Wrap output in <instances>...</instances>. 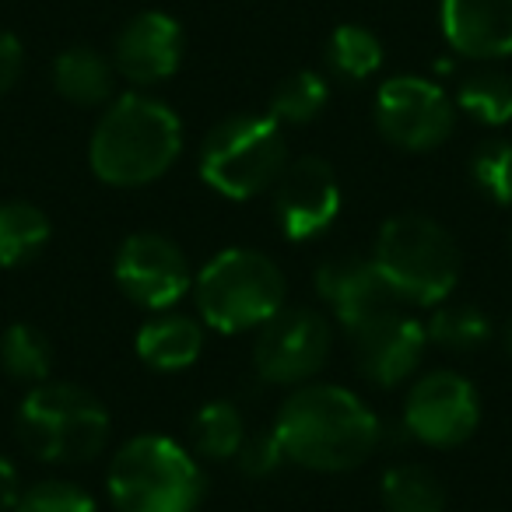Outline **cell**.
<instances>
[{
  "label": "cell",
  "mask_w": 512,
  "mask_h": 512,
  "mask_svg": "<svg viewBox=\"0 0 512 512\" xmlns=\"http://www.w3.org/2000/svg\"><path fill=\"white\" fill-rule=\"evenodd\" d=\"M281 449L292 463L320 474L355 470L376 453L379 418L362 397L344 386L306 383L281 404L274 421Z\"/></svg>",
  "instance_id": "6da1fadb"
},
{
  "label": "cell",
  "mask_w": 512,
  "mask_h": 512,
  "mask_svg": "<svg viewBox=\"0 0 512 512\" xmlns=\"http://www.w3.org/2000/svg\"><path fill=\"white\" fill-rule=\"evenodd\" d=\"M179 155L183 123L176 109L141 92H127L109 102L88 144L92 172L120 190H137L162 179Z\"/></svg>",
  "instance_id": "7a4b0ae2"
},
{
  "label": "cell",
  "mask_w": 512,
  "mask_h": 512,
  "mask_svg": "<svg viewBox=\"0 0 512 512\" xmlns=\"http://www.w3.org/2000/svg\"><path fill=\"white\" fill-rule=\"evenodd\" d=\"M372 264L397 302L435 309L460 281V246L435 218L397 214L379 228Z\"/></svg>",
  "instance_id": "3957f363"
},
{
  "label": "cell",
  "mask_w": 512,
  "mask_h": 512,
  "mask_svg": "<svg viewBox=\"0 0 512 512\" xmlns=\"http://www.w3.org/2000/svg\"><path fill=\"white\" fill-rule=\"evenodd\" d=\"M285 271L260 249H221L193 278L197 313L218 334L260 330L285 309Z\"/></svg>",
  "instance_id": "277c9868"
},
{
  "label": "cell",
  "mask_w": 512,
  "mask_h": 512,
  "mask_svg": "<svg viewBox=\"0 0 512 512\" xmlns=\"http://www.w3.org/2000/svg\"><path fill=\"white\" fill-rule=\"evenodd\" d=\"M109 411L78 383L32 386L18 407V439L43 463H85L106 449Z\"/></svg>",
  "instance_id": "5b68a950"
},
{
  "label": "cell",
  "mask_w": 512,
  "mask_h": 512,
  "mask_svg": "<svg viewBox=\"0 0 512 512\" xmlns=\"http://www.w3.org/2000/svg\"><path fill=\"white\" fill-rule=\"evenodd\" d=\"M109 498L120 512H197L204 474L179 442L137 435L109 463Z\"/></svg>",
  "instance_id": "8992f818"
},
{
  "label": "cell",
  "mask_w": 512,
  "mask_h": 512,
  "mask_svg": "<svg viewBox=\"0 0 512 512\" xmlns=\"http://www.w3.org/2000/svg\"><path fill=\"white\" fill-rule=\"evenodd\" d=\"M285 165V127L271 116H228L204 137V148H200V179L228 200L267 193L278 183Z\"/></svg>",
  "instance_id": "52a82bcc"
},
{
  "label": "cell",
  "mask_w": 512,
  "mask_h": 512,
  "mask_svg": "<svg viewBox=\"0 0 512 512\" xmlns=\"http://www.w3.org/2000/svg\"><path fill=\"white\" fill-rule=\"evenodd\" d=\"M334 330L327 316L313 309H281L256 334V376L274 386H306L330 362Z\"/></svg>",
  "instance_id": "ba28073f"
},
{
  "label": "cell",
  "mask_w": 512,
  "mask_h": 512,
  "mask_svg": "<svg viewBox=\"0 0 512 512\" xmlns=\"http://www.w3.org/2000/svg\"><path fill=\"white\" fill-rule=\"evenodd\" d=\"M376 127L404 151H435L456 127L453 99L439 85L414 74L390 78L376 95Z\"/></svg>",
  "instance_id": "9c48e42d"
},
{
  "label": "cell",
  "mask_w": 512,
  "mask_h": 512,
  "mask_svg": "<svg viewBox=\"0 0 512 512\" xmlns=\"http://www.w3.org/2000/svg\"><path fill=\"white\" fill-rule=\"evenodd\" d=\"M481 425V400L467 376L435 369L411 386L404 400V428L435 449L463 446Z\"/></svg>",
  "instance_id": "30bf717a"
},
{
  "label": "cell",
  "mask_w": 512,
  "mask_h": 512,
  "mask_svg": "<svg viewBox=\"0 0 512 512\" xmlns=\"http://www.w3.org/2000/svg\"><path fill=\"white\" fill-rule=\"evenodd\" d=\"M116 285L141 309L165 313L186 292H193V271L186 253L162 232H134L116 249Z\"/></svg>",
  "instance_id": "8fae6325"
},
{
  "label": "cell",
  "mask_w": 512,
  "mask_h": 512,
  "mask_svg": "<svg viewBox=\"0 0 512 512\" xmlns=\"http://www.w3.org/2000/svg\"><path fill=\"white\" fill-rule=\"evenodd\" d=\"M274 193V218L285 239L309 242L323 235L341 214V183L330 162L316 155H306L299 162H288Z\"/></svg>",
  "instance_id": "7c38bea8"
},
{
  "label": "cell",
  "mask_w": 512,
  "mask_h": 512,
  "mask_svg": "<svg viewBox=\"0 0 512 512\" xmlns=\"http://www.w3.org/2000/svg\"><path fill=\"white\" fill-rule=\"evenodd\" d=\"M351 351H355L358 372L369 383L383 386H400L404 379H411L418 372L421 358L428 348V330L421 320H414L411 313L386 306L383 313H376L372 320H365L358 330H351Z\"/></svg>",
  "instance_id": "4fadbf2b"
},
{
  "label": "cell",
  "mask_w": 512,
  "mask_h": 512,
  "mask_svg": "<svg viewBox=\"0 0 512 512\" xmlns=\"http://www.w3.org/2000/svg\"><path fill=\"white\" fill-rule=\"evenodd\" d=\"M183 29L165 11H141L120 29L113 67L130 85H162L183 64Z\"/></svg>",
  "instance_id": "5bb4252c"
},
{
  "label": "cell",
  "mask_w": 512,
  "mask_h": 512,
  "mask_svg": "<svg viewBox=\"0 0 512 512\" xmlns=\"http://www.w3.org/2000/svg\"><path fill=\"white\" fill-rule=\"evenodd\" d=\"M316 292L330 306V313L337 316L344 330H358L365 320H372L376 313H383L386 306H393L390 288L379 278L372 256L358 253H337L327 256L320 267H316Z\"/></svg>",
  "instance_id": "9a60e30c"
},
{
  "label": "cell",
  "mask_w": 512,
  "mask_h": 512,
  "mask_svg": "<svg viewBox=\"0 0 512 512\" xmlns=\"http://www.w3.org/2000/svg\"><path fill=\"white\" fill-rule=\"evenodd\" d=\"M442 36L460 57H512V0H442Z\"/></svg>",
  "instance_id": "2e32d148"
},
{
  "label": "cell",
  "mask_w": 512,
  "mask_h": 512,
  "mask_svg": "<svg viewBox=\"0 0 512 512\" xmlns=\"http://www.w3.org/2000/svg\"><path fill=\"white\" fill-rule=\"evenodd\" d=\"M137 358L155 372H183L204 351V330L193 316L183 313H158L137 330Z\"/></svg>",
  "instance_id": "e0dca14e"
},
{
  "label": "cell",
  "mask_w": 512,
  "mask_h": 512,
  "mask_svg": "<svg viewBox=\"0 0 512 512\" xmlns=\"http://www.w3.org/2000/svg\"><path fill=\"white\" fill-rule=\"evenodd\" d=\"M53 88L67 102L81 109H95L102 102H113L116 67L109 57L88 46H71L53 60Z\"/></svg>",
  "instance_id": "ac0fdd59"
},
{
  "label": "cell",
  "mask_w": 512,
  "mask_h": 512,
  "mask_svg": "<svg viewBox=\"0 0 512 512\" xmlns=\"http://www.w3.org/2000/svg\"><path fill=\"white\" fill-rule=\"evenodd\" d=\"M50 218L29 200H0V267H22L50 246Z\"/></svg>",
  "instance_id": "d6986e66"
},
{
  "label": "cell",
  "mask_w": 512,
  "mask_h": 512,
  "mask_svg": "<svg viewBox=\"0 0 512 512\" xmlns=\"http://www.w3.org/2000/svg\"><path fill=\"white\" fill-rule=\"evenodd\" d=\"M386 512H446V488L421 463H397L379 484Z\"/></svg>",
  "instance_id": "ffe728a7"
},
{
  "label": "cell",
  "mask_w": 512,
  "mask_h": 512,
  "mask_svg": "<svg viewBox=\"0 0 512 512\" xmlns=\"http://www.w3.org/2000/svg\"><path fill=\"white\" fill-rule=\"evenodd\" d=\"M0 365L18 383H46L53 372V344L32 323H11L0 337Z\"/></svg>",
  "instance_id": "44dd1931"
},
{
  "label": "cell",
  "mask_w": 512,
  "mask_h": 512,
  "mask_svg": "<svg viewBox=\"0 0 512 512\" xmlns=\"http://www.w3.org/2000/svg\"><path fill=\"white\" fill-rule=\"evenodd\" d=\"M456 106L474 123L505 127V123H512V78L502 71H491V67H481V71L467 74L460 81Z\"/></svg>",
  "instance_id": "7402d4cb"
},
{
  "label": "cell",
  "mask_w": 512,
  "mask_h": 512,
  "mask_svg": "<svg viewBox=\"0 0 512 512\" xmlns=\"http://www.w3.org/2000/svg\"><path fill=\"white\" fill-rule=\"evenodd\" d=\"M386 50L365 25H337L327 39V67L344 81H365L383 67Z\"/></svg>",
  "instance_id": "603a6c76"
},
{
  "label": "cell",
  "mask_w": 512,
  "mask_h": 512,
  "mask_svg": "<svg viewBox=\"0 0 512 512\" xmlns=\"http://www.w3.org/2000/svg\"><path fill=\"white\" fill-rule=\"evenodd\" d=\"M246 442V421L232 400H211L193 414V449L207 460H235Z\"/></svg>",
  "instance_id": "cb8c5ba5"
},
{
  "label": "cell",
  "mask_w": 512,
  "mask_h": 512,
  "mask_svg": "<svg viewBox=\"0 0 512 512\" xmlns=\"http://www.w3.org/2000/svg\"><path fill=\"white\" fill-rule=\"evenodd\" d=\"M330 102V85L323 74L316 71H295L274 88L271 95V120L281 127H302V123H313L316 116L327 109Z\"/></svg>",
  "instance_id": "d4e9b609"
},
{
  "label": "cell",
  "mask_w": 512,
  "mask_h": 512,
  "mask_svg": "<svg viewBox=\"0 0 512 512\" xmlns=\"http://www.w3.org/2000/svg\"><path fill=\"white\" fill-rule=\"evenodd\" d=\"M428 341H435L439 348L446 351H477L491 341V323L488 316L481 313L477 306H467V302H442L435 306L432 320H428Z\"/></svg>",
  "instance_id": "484cf974"
},
{
  "label": "cell",
  "mask_w": 512,
  "mask_h": 512,
  "mask_svg": "<svg viewBox=\"0 0 512 512\" xmlns=\"http://www.w3.org/2000/svg\"><path fill=\"white\" fill-rule=\"evenodd\" d=\"M470 176L495 204L512 207V141H488L477 148L470 158Z\"/></svg>",
  "instance_id": "4316f807"
},
{
  "label": "cell",
  "mask_w": 512,
  "mask_h": 512,
  "mask_svg": "<svg viewBox=\"0 0 512 512\" xmlns=\"http://www.w3.org/2000/svg\"><path fill=\"white\" fill-rule=\"evenodd\" d=\"M15 512H99L95 498L71 481H39L22 491Z\"/></svg>",
  "instance_id": "83f0119b"
},
{
  "label": "cell",
  "mask_w": 512,
  "mask_h": 512,
  "mask_svg": "<svg viewBox=\"0 0 512 512\" xmlns=\"http://www.w3.org/2000/svg\"><path fill=\"white\" fill-rule=\"evenodd\" d=\"M285 460H288V456H285V449H281L274 428H271V432H260V435H253V439H246L239 453H235V463H239L242 474H249V477L278 474Z\"/></svg>",
  "instance_id": "f1b7e54d"
},
{
  "label": "cell",
  "mask_w": 512,
  "mask_h": 512,
  "mask_svg": "<svg viewBox=\"0 0 512 512\" xmlns=\"http://www.w3.org/2000/svg\"><path fill=\"white\" fill-rule=\"evenodd\" d=\"M22 71H25V46L11 32H0V95H8L18 85Z\"/></svg>",
  "instance_id": "f546056e"
},
{
  "label": "cell",
  "mask_w": 512,
  "mask_h": 512,
  "mask_svg": "<svg viewBox=\"0 0 512 512\" xmlns=\"http://www.w3.org/2000/svg\"><path fill=\"white\" fill-rule=\"evenodd\" d=\"M22 491L25 488H22V477H18V467L8 456H0V512H15Z\"/></svg>",
  "instance_id": "4dcf8cb0"
},
{
  "label": "cell",
  "mask_w": 512,
  "mask_h": 512,
  "mask_svg": "<svg viewBox=\"0 0 512 512\" xmlns=\"http://www.w3.org/2000/svg\"><path fill=\"white\" fill-rule=\"evenodd\" d=\"M502 344H505V351H509V358H512V320L505 323V334H502Z\"/></svg>",
  "instance_id": "1f68e13d"
}]
</instances>
